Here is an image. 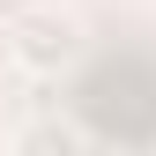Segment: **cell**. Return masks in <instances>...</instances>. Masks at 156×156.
Wrapping results in <instances>:
<instances>
[{"label": "cell", "mask_w": 156, "mask_h": 156, "mask_svg": "<svg viewBox=\"0 0 156 156\" xmlns=\"http://www.w3.org/2000/svg\"><path fill=\"white\" fill-rule=\"evenodd\" d=\"M74 15L67 8H23L8 23V60L23 67V74H60L67 60H74Z\"/></svg>", "instance_id": "obj_1"}, {"label": "cell", "mask_w": 156, "mask_h": 156, "mask_svg": "<svg viewBox=\"0 0 156 156\" xmlns=\"http://www.w3.org/2000/svg\"><path fill=\"white\" fill-rule=\"evenodd\" d=\"M15 156H82V134L67 119H52V112H37V119L15 126Z\"/></svg>", "instance_id": "obj_2"}]
</instances>
